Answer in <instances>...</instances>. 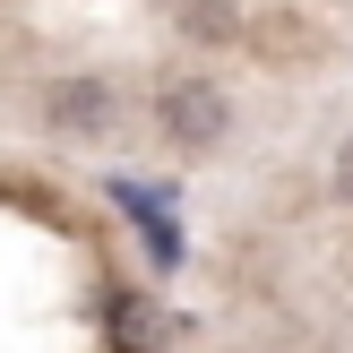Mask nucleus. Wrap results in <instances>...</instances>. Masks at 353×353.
<instances>
[{"label": "nucleus", "instance_id": "obj_2", "mask_svg": "<svg viewBox=\"0 0 353 353\" xmlns=\"http://www.w3.org/2000/svg\"><path fill=\"white\" fill-rule=\"evenodd\" d=\"M43 112L61 121V130H103V112H112V86L69 78V86H52V95H43Z\"/></svg>", "mask_w": 353, "mask_h": 353}, {"label": "nucleus", "instance_id": "obj_3", "mask_svg": "<svg viewBox=\"0 0 353 353\" xmlns=\"http://www.w3.org/2000/svg\"><path fill=\"white\" fill-rule=\"evenodd\" d=\"M181 26H190V34H224V26H233V17H224L216 0H190V9H181Z\"/></svg>", "mask_w": 353, "mask_h": 353}, {"label": "nucleus", "instance_id": "obj_4", "mask_svg": "<svg viewBox=\"0 0 353 353\" xmlns=\"http://www.w3.org/2000/svg\"><path fill=\"white\" fill-rule=\"evenodd\" d=\"M336 199H353V138L336 147Z\"/></svg>", "mask_w": 353, "mask_h": 353}, {"label": "nucleus", "instance_id": "obj_1", "mask_svg": "<svg viewBox=\"0 0 353 353\" xmlns=\"http://www.w3.org/2000/svg\"><path fill=\"white\" fill-rule=\"evenodd\" d=\"M155 112H164V130L181 138V147H216L224 121H233V103H224V86H207V78H172L164 95H155Z\"/></svg>", "mask_w": 353, "mask_h": 353}]
</instances>
